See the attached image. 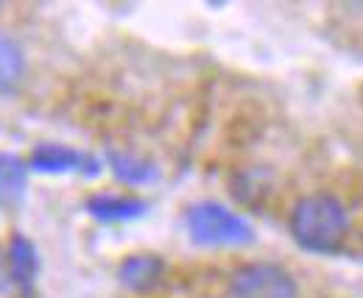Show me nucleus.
<instances>
[{
	"mask_svg": "<svg viewBox=\"0 0 363 298\" xmlns=\"http://www.w3.org/2000/svg\"><path fill=\"white\" fill-rule=\"evenodd\" d=\"M288 231L294 243L311 254H335L350 231V214L335 195L311 193L294 204Z\"/></svg>",
	"mask_w": 363,
	"mask_h": 298,
	"instance_id": "f257e3e1",
	"label": "nucleus"
},
{
	"mask_svg": "<svg viewBox=\"0 0 363 298\" xmlns=\"http://www.w3.org/2000/svg\"><path fill=\"white\" fill-rule=\"evenodd\" d=\"M184 229L190 240L204 248H238L255 240V226L218 201L190 204L184 212Z\"/></svg>",
	"mask_w": 363,
	"mask_h": 298,
	"instance_id": "f03ea898",
	"label": "nucleus"
},
{
	"mask_svg": "<svg viewBox=\"0 0 363 298\" xmlns=\"http://www.w3.org/2000/svg\"><path fill=\"white\" fill-rule=\"evenodd\" d=\"M227 298H299V287L282 265L249 262L232 273Z\"/></svg>",
	"mask_w": 363,
	"mask_h": 298,
	"instance_id": "7ed1b4c3",
	"label": "nucleus"
},
{
	"mask_svg": "<svg viewBox=\"0 0 363 298\" xmlns=\"http://www.w3.org/2000/svg\"><path fill=\"white\" fill-rule=\"evenodd\" d=\"M26 162H28V171L43 173V176L79 173L84 178H92L104 171L98 156H92L87 151H79V148H70V145H62V142H40Z\"/></svg>",
	"mask_w": 363,
	"mask_h": 298,
	"instance_id": "20e7f679",
	"label": "nucleus"
},
{
	"mask_svg": "<svg viewBox=\"0 0 363 298\" xmlns=\"http://www.w3.org/2000/svg\"><path fill=\"white\" fill-rule=\"evenodd\" d=\"M6 259H9L11 285L23 296H31L37 276H40V251H37L34 240H28L23 231H14L9 240V248H6Z\"/></svg>",
	"mask_w": 363,
	"mask_h": 298,
	"instance_id": "39448f33",
	"label": "nucleus"
},
{
	"mask_svg": "<svg viewBox=\"0 0 363 298\" xmlns=\"http://www.w3.org/2000/svg\"><path fill=\"white\" fill-rule=\"evenodd\" d=\"M84 210L101 223H129L148 212V201L123 193H92L84 201Z\"/></svg>",
	"mask_w": 363,
	"mask_h": 298,
	"instance_id": "423d86ee",
	"label": "nucleus"
},
{
	"mask_svg": "<svg viewBox=\"0 0 363 298\" xmlns=\"http://www.w3.org/2000/svg\"><path fill=\"white\" fill-rule=\"evenodd\" d=\"M118 279L132 293H151L165 279V259L157 254H132L118 268Z\"/></svg>",
	"mask_w": 363,
	"mask_h": 298,
	"instance_id": "0eeeda50",
	"label": "nucleus"
},
{
	"mask_svg": "<svg viewBox=\"0 0 363 298\" xmlns=\"http://www.w3.org/2000/svg\"><path fill=\"white\" fill-rule=\"evenodd\" d=\"M28 162L20 154L0 151V212H11L26 201Z\"/></svg>",
	"mask_w": 363,
	"mask_h": 298,
	"instance_id": "6e6552de",
	"label": "nucleus"
},
{
	"mask_svg": "<svg viewBox=\"0 0 363 298\" xmlns=\"http://www.w3.org/2000/svg\"><path fill=\"white\" fill-rule=\"evenodd\" d=\"M106 165H109V171L115 173L118 181H123V184H129V187L151 184V181L160 176L157 165H154L151 159L137 156L132 151H109V154H106Z\"/></svg>",
	"mask_w": 363,
	"mask_h": 298,
	"instance_id": "1a4fd4ad",
	"label": "nucleus"
},
{
	"mask_svg": "<svg viewBox=\"0 0 363 298\" xmlns=\"http://www.w3.org/2000/svg\"><path fill=\"white\" fill-rule=\"evenodd\" d=\"M26 76V53L11 37L0 34V95H11L23 84Z\"/></svg>",
	"mask_w": 363,
	"mask_h": 298,
	"instance_id": "9d476101",
	"label": "nucleus"
},
{
	"mask_svg": "<svg viewBox=\"0 0 363 298\" xmlns=\"http://www.w3.org/2000/svg\"><path fill=\"white\" fill-rule=\"evenodd\" d=\"M11 287V276H9V259L0 251V293Z\"/></svg>",
	"mask_w": 363,
	"mask_h": 298,
	"instance_id": "9b49d317",
	"label": "nucleus"
}]
</instances>
